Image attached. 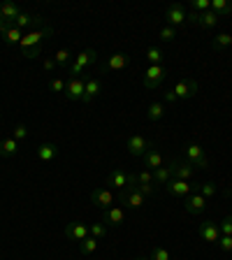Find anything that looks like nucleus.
<instances>
[{
	"instance_id": "f257e3e1",
	"label": "nucleus",
	"mask_w": 232,
	"mask_h": 260,
	"mask_svg": "<svg viewBox=\"0 0 232 260\" xmlns=\"http://www.w3.org/2000/svg\"><path fill=\"white\" fill-rule=\"evenodd\" d=\"M98 61V51L95 49H86V51H82V54L74 58V63L70 65V77H79L84 70L89 65H93V63Z\"/></svg>"
},
{
	"instance_id": "f03ea898",
	"label": "nucleus",
	"mask_w": 232,
	"mask_h": 260,
	"mask_svg": "<svg viewBox=\"0 0 232 260\" xmlns=\"http://www.w3.org/2000/svg\"><path fill=\"white\" fill-rule=\"evenodd\" d=\"M91 202H93L98 209H102V211H107V209H111V207H116V195H114V191L111 189H95L93 193H91Z\"/></svg>"
},
{
	"instance_id": "7ed1b4c3",
	"label": "nucleus",
	"mask_w": 232,
	"mask_h": 260,
	"mask_svg": "<svg viewBox=\"0 0 232 260\" xmlns=\"http://www.w3.org/2000/svg\"><path fill=\"white\" fill-rule=\"evenodd\" d=\"M130 183H135V174H130V172H123V170H114L107 177V189L111 191H123L126 186H130Z\"/></svg>"
},
{
	"instance_id": "20e7f679",
	"label": "nucleus",
	"mask_w": 232,
	"mask_h": 260,
	"mask_svg": "<svg viewBox=\"0 0 232 260\" xmlns=\"http://www.w3.org/2000/svg\"><path fill=\"white\" fill-rule=\"evenodd\" d=\"M163 79H165V67L163 65H149L146 67V72H144V89H158L163 84Z\"/></svg>"
},
{
	"instance_id": "39448f33",
	"label": "nucleus",
	"mask_w": 232,
	"mask_h": 260,
	"mask_svg": "<svg viewBox=\"0 0 232 260\" xmlns=\"http://www.w3.org/2000/svg\"><path fill=\"white\" fill-rule=\"evenodd\" d=\"M51 35H54V28L45 26L42 30H33V33H28L26 38L21 40V45H19V47H21V51L23 49H30V47H37V45H42L47 38H51Z\"/></svg>"
},
{
	"instance_id": "423d86ee",
	"label": "nucleus",
	"mask_w": 232,
	"mask_h": 260,
	"mask_svg": "<svg viewBox=\"0 0 232 260\" xmlns=\"http://www.w3.org/2000/svg\"><path fill=\"white\" fill-rule=\"evenodd\" d=\"M186 7L181 5V3H172L170 7L165 10V19H167V26L177 28V26H183L186 23Z\"/></svg>"
},
{
	"instance_id": "0eeeda50",
	"label": "nucleus",
	"mask_w": 232,
	"mask_h": 260,
	"mask_svg": "<svg viewBox=\"0 0 232 260\" xmlns=\"http://www.w3.org/2000/svg\"><path fill=\"white\" fill-rule=\"evenodd\" d=\"M186 158L190 165L200 167V170H205V167H209V158L205 156V151H202V146L200 144H188L186 146Z\"/></svg>"
},
{
	"instance_id": "6e6552de",
	"label": "nucleus",
	"mask_w": 232,
	"mask_h": 260,
	"mask_svg": "<svg viewBox=\"0 0 232 260\" xmlns=\"http://www.w3.org/2000/svg\"><path fill=\"white\" fill-rule=\"evenodd\" d=\"M126 149H128L130 156H144L151 149V142L144 137V135H133V137H128Z\"/></svg>"
},
{
	"instance_id": "1a4fd4ad",
	"label": "nucleus",
	"mask_w": 232,
	"mask_h": 260,
	"mask_svg": "<svg viewBox=\"0 0 232 260\" xmlns=\"http://www.w3.org/2000/svg\"><path fill=\"white\" fill-rule=\"evenodd\" d=\"M102 91V82L93 75H84V100L82 102H91L93 98H98Z\"/></svg>"
},
{
	"instance_id": "9d476101",
	"label": "nucleus",
	"mask_w": 232,
	"mask_h": 260,
	"mask_svg": "<svg viewBox=\"0 0 232 260\" xmlns=\"http://www.w3.org/2000/svg\"><path fill=\"white\" fill-rule=\"evenodd\" d=\"M174 95H177V100H186V98H193L195 93H198V82L195 79H179L177 86H174Z\"/></svg>"
},
{
	"instance_id": "9b49d317",
	"label": "nucleus",
	"mask_w": 232,
	"mask_h": 260,
	"mask_svg": "<svg viewBox=\"0 0 232 260\" xmlns=\"http://www.w3.org/2000/svg\"><path fill=\"white\" fill-rule=\"evenodd\" d=\"M170 167H172L174 179H181V181H190V179H193L195 167L188 161H170Z\"/></svg>"
},
{
	"instance_id": "f8f14e48",
	"label": "nucleus",
	"mask_w": 232,
	"mask_h": 260,
	"mask_svg": "<svg viewBox=\"0 0 232 260\" xmlns=\"http://www.w3.org/2000/svg\"><path fill=\"white\" fill-rule=\"evenodd\" d=\"M165 191H167V193H172V195H177V198H188V195H190V191H193V183L172 177L170 181L165 183Z\"/></svg>"
},
{
	"instance_id": "ddd939ff",
	"label": "nucleus",
	"mask_w": 232,
	"mask_h": 260,
	"mask_svg": "<svg viewBox=\"0 0 232 260\" xmlns=\"http://www.w3.org/2000/svg\"><path fill=\"white\" fill-rule=\"evenodd\" d=\"M67 100H84V77H70L65 82Z\"/></svg>"
},
{
	"instance_id": "4468645a",
	"label": "nucleus",
	"mask_w": 232,
	"mask_h": 260,
	"mask_svg": "<svg viewBox=\"0 0 232 260\" xmlns=\"http://www.w3.org/2000/svg\"><path fill=\"white\" fill-rule=\"evenodd\" d=\"M198 233H200V237L205 239V242H209V244H218V239H221V230H218V226L211 223V221L200 223Z\"/></svg>"
},
{
	"instance_id": "2eb2a0df",
	"label": "nucleus",
	"mask_w": 232,
	"mask_h": 260,
	"mask_svg": "<svg viewBox=\"0 0 232 260\" xmlns=\"http://www.w3.org/2000/svg\"><path fill=\"white\" fill-rule=\"evenodd\" d=\"M12 26L14 28H19V30H23V28H45V19L42 17H33V14H19L14 21H12Z\"/></svg>"
},
{
	"instance_id": "dca6fc26",
	"label": "nucleus",
	"mask_w": 232,
	"mask_h": 260,
	"mask_svg": "<svg viewBox=\"0 0 232 260\" xmlns=\"http://www.w3.org/2000/svg\"><path fill=\"white\" fill-rule=\"evenodd\" d=\"M65 237H67V239H74V242H82V239L89 237V226H84V223H79V221L67 223Z\"/></svg>"
},
{
	"instance_id": "f3484780",
	"label": "nucleus",
	"mask_w": 232,
	"mask_h": 260,
	"mask_svg": "<svg viewBox=\"0 0 232 260\" xmlns=\"http://www.w3.org/2000/svg\"><path fill=\"white\" fill-rule=\"evenodd\" d=\"M126 65H128V56L123 54V51H116V54H111L109 58L102 63V70H105V72H109V70H123Z\"/></svg>"
},
{
	"instance_id": "a211bd4d",
	"label": "nucleus",
	"mask_w": 232,
	"mask_h": 260,
	"mask_svg": "<svg viewBox=\"0 0 232 260\" xmlns=\"http://www.w3.org/2000/svg\"><path fill=\"white\" fill-rule=\"evenodd\" d=\"M126 221V211L121 207H111V209L102 211V223L105 226H121Z\"/></svg>"
},
{
	"instance_id": "6ab92c4d",
	"label": "nucleus",
	"mask_w": 232,
	"mask_h": 260,
	"mask_svg": "<svg viewBox=\"0 0 232 260\" xmlns=\"http://www.w3.org/2000/svg\"><path fill=\"white\" fill-rule=\"evenodd\" d=\"M183 207H186L188 214H202V211H205V207H207V198H202L200 193L188 195V200L183 202Z\"/></svg>"
},
{
	"instance_id": "aec40b11",
	"label": "nucleus",
	"mask_w": 232,
	"mask_h": 260,
	"mask_svg": "<svg viewBox=\"0 0 232 260\" xmlns=\"http://www.w3.org/2000/svg\"><path fill=\"white\" fill-rule=\"evenodd\" d=\"M142 158H144V165H146V167H153V170L163 167V154L158 149H153V146H151V149L146 151Z\"/></svg>"
},
{
	"instance_id": "412c9836",
	"label": "nucleus",
	"mask_w": 232,
	"mask_h": 260,
	"mask_svg": "<svg viewBox=\"0 0 232 260\" xmlns=\"http://www.w3.org/2000/svg\"><path fill=\"white\" fill-rule=\"evenodd\" d=\"M21 14V7L17 3H5V5H0V17L5 19V21H14V19Z\"/></svg>"
},
{
	"instance_id": "4be33fe9",
	"label": "nucleus",
	"mask_w": 232,
	"mask_h": 260,
	"mask_svg": "<svg viewBox=\"0 0 232 260\" xmlns=\"http://www.w3.org/2000/svg\"><path fill=\"white\" fill-rule=\"evenodd\" d=\"M17 151H19V142L14 137H7L0 142V156L3 158H12V156H17Z\"/></svg>"
},
{
	"instance_id": "5701e85b",
	"label": "nucleus",
	"mask_w": 232,
	"mask_h": 260,
	"mask_svg": "<svg viewBox=\"0 0 232 260\" xmlns=\"http://www.w3.org/2000/svg\"><path fill=\"white\" fill-rule=\"evenodd\" d=\"M3 42L5 45H21V40H23V35H21V30L19 28H14V26H10L7 30H3Z\"/></svg>"
},
{
	"instance_id": "b1692460",
	"label": "nucleus",
	"mask_w": 232,
	"mask_h": 260,
	"mask_svg": "<svg viewBox=\"0 0 232 260\" xmlns=\"http://www.w3.org/2000/svg\"><path fill=\"white\" fill-rule=\"evenodd\" d=\"M211 12H214L216 17H227L232 12V3L230 0H211Z\"/></svg>"
},
{
	"instance_id": "393cba45",
	"label": "nucleus",
	"mask_w": 232,
	"mask_h": 260,
	"mask_svg": "<svg viewBox=\"0 0 232 260\" xmlns=\"http://www.w3.org/2000/svg\"><path fill=\"white\" fill-rule=\"evenodd\" d=\"M172 177H174V174H172V167H170V165L153 170V183H161V186H165V183L170 181Z\"/></svg>"
},
{
	"instance_id": "a878e982",
	"label": "nucleus",
	"mask_w": 232,
	"mask_h": 260,
	"mask_svg": "<svg viewBox=\"0 0 232 260\" xmlns=\"http://www.w3.org/2000/svg\"><path fill=\"white\" fill-rule=\"evenodd\" d=\"M37 158L40 161H45V163L54 161L56 158V146L54 144H42V146H37Z\"/></svg>"
},
{
	"instance_id": "bb28decb",
	"label": "nucleus",
	"mask_w": 232,
	"mask_h": 260,
	"mask_svg": "<svg viewBox=\"0 0 232 260\" xmlns=\"http://www.w3.org/2000/svg\"><path fill=\"white\" fill-rule=\"evenodd\" d=\"M211 47H214L216 51H223L225 47H232V35H227V33L216 35V38L211 40Z\"/></svg>"
},
{
	"instance_id": "cd10ccee",
	"label": "nucleus",
	"mask_w": 232,
	"mask_h": 260,
	"mask_svg": "<svg viewBox=\"0 0 232 260\" xmlns=\"http://www.w3.org/2000/svg\"><path fill=\"white\" fill-rule=\"evenodd\" d=\"M146 117H149V121H161V119L165 117V107H163L161 102H151Z\"/></svg>"
},
{
	"instance_id": "c85d7f7f",
	"label": "nucleus",
	"mask_w": 232,
	"mask_h": 260,
	"mask_svg": "<svg viewBox=\"0 0 232 260\" xmlns=\"http://www.w3.org/2000/svg\"><path fill=\"white\" fill-rule=\"evenodd\" d=\"M95 249H98V239L91 237V235L86 239H82V242H79V251H82L84 255H91Z\"/></svg>"
},
{
	"instance_id": "c756f323",
	"label": "nucleus",
	"mask_w": 232,
	"mask_h": 260,
	"mask_svg": "<svg viewBox=\"0 0 232 260\" xmlns=\"http://www.w3.org/2000/svg\"><path fill=\"white\" fill-rule=\"evenodd\" d=\"M146 61H149V65H161L163 51L158 49V47H149V49H146Z\"/></svg>"
},
{
	"instance_id": "7c9ffc66",
	"label": "nucleus",
	"mask_w": 232,
	"mask_h": 260,
	"mask_svg": "<svg viewBox=\"0 0 232 260\" xmlns=\"http://www.w3.org/2000/svg\"><path fill=\"white\" fill-rule=\"evenodd\" d=\"M193 189H200V195H202V198H211V195H216V191H218L214 181L200 183V186H193Z\"/></svg>"
},
{
	"instance_id": "2f4dec72",
	"label": "nucleus",
	"mask_w": 232,
	"mask_h": 260,
	"mask_svg": "<svg viewBox=\"0 0 232 260\" xmlns=\"http://www.w3.org/2000/svg\"><path fill=\"white\" fill-rule=\"evenodd\" d=\"M174 38H177V28H172V26L161 28V33H158V40H161V42H172Z\"/></svg>"
},
{
	"instance_id": "473e14b6",
	"label": "nucleus",
	"mask_w": 232,
	"mask_h": 260,
	"mask_svg": "<svg viewBox=\"0 0 232 260\" xmlns=\"http://www.w3.org/2000/svg\"><path fill=\"white\" fill-rule=\"evenodd\" d=\"M89 235L91 237H95V239H102L107 235V226L105 223H93V226L89 228Z\"/></svg>"
},
{
	"instance_id": "72a5a7b5",
	"label": "nucleus",
	"mask_w": 232,
	"mask_h": 260,
	"mask_svg": "<svg viewBox=\"0 0 232 260\" xmlns=\"http://www.w3.org/2000/svg\"><path fill=\"white\" fill-rule=\"evenodd\" d=\"M70 58H72L70 49H61V51H58V54L54 56V63H56V65H61V67H65L67 63H70Z\"/></svg>"
},
{
	"instance_id": "f704fd0d",
	"label": "nucleus",
	"mask_w": 232,
	"mask_h": 260,
	"mask_svg": "<svg viewBox=\"0 0 232 260\" xmlns=\"http://www.w3.org/2000/svg\"><path fill=\"white\" fill-rule=\"evenodd\" d=\"M211 10V3L209 0H193L190 3V12H198V14H202V12H209Z\"/></svg>"
},
{
	"instance_id": "c9c22d12",
	"label": "nucleus",
	"mask_w": 232,
	"mask_h": 260,
	"mask_svg": "<svg viewBox=\"0 0 232 260\" xmlns=\"http://www.w3.org/2000/svg\"><path fill=\"white\" fill-rule=\"evenodd\" d=\"M149 260H172V255H170V251H167V249H163V246H156V249L151 251V258Z\"/></svg>"
},
{
	"instance_id": "e433bc0d",
	"label": "nucleus",
	"mask_w": 232,
	"mask_h": 260,
	"mask_svg": "<svg viewBox=\"0 0 232 260\" xmlns=\"http://www.w3.org/2000/svg\"><path fill=\"white\" fill-rule=\"evenodd\" d=\"M135 183H153V172L142 170L139 174H135Z\"/></svg>"
},
{
	"instance_id": "4c0bfd02",
	"label": "nucleus",
	"mask_w": 232,
	"mask_h": 260,
	"mask_svg": "<svg viewBox=\"0 0 232 260\" xmlns=\"http://www.w3.org/2000/svg\"><path fill=\"white\" fill-rule=\"evenodd\" d=\"M12 137L17 139V142H21V139H26V137H28V128L23 126V123H19V126L14 128V130H12Z\"/></svg>"
},
{
	"instance_id": "58836bf2",
	"label": "nucleus",
	"mask_w": 232,
	"mask_h": 260,
	"mask_svg": "<svg viewBox=\"0 0 232 260\" xmlns=\"http://www.w3.org/2000/svg\"><path fill=\"white\" fill-rule=\"evenodd\" d=\"M137 191L144 195V198H153L156 186H153V183H137Z\"/></svg>"
},
{
	"instance_id": "ea45409f",
	"label": "nucleus",
	"mask_w": 232,
	"mask_h": 260,
	"mask_svg": "<svg viewBox=\"0 0 232 260\" xmlns=\"http://www.w3.org/2000/svg\"><path fill=\"white\" fill-rule=\"evenodd\" d=\"M218 230H221V235L232 237V216H225V218H223V223L218 226Z\"/></svg>"
},
{
	"instance_id": "a19ab883",
	"label": "nucleus",
	"mask_w": 232,
	"mask_h": 260,
	"mask_svg": "<svg viewBox=\"0 0 232 260\" xmlns=\"http://www.w3.org/2000/svg\"><path fill=\"white\" fill-rule=\"evenodd\" d=\"M218 246H221L223 253H232V237H227V235H221V239H218Z\"/></svg>"
},
{
	"instance_id": "79ce46f5",
	"label": "nucleus",
	"mask_w": 232,
	"mask_h": 260,
	"mask_svg": "<svg viewBox=\"0 0 232 260\" xmlns=\"http://www.w3.org/2000/svg\"><path fill=\"white\" fill-rule=\"evenodd\" d=\"M51 91H56V93H65V82H63L61 77H56V79H51Z\"/></svg>"
},
{
	"instance_id": "37998d69",
	"label": "nucleus",
	"mask_w": 232,
	"mask_h": 260,
	"mask_svg": "<svg viewBox=\"0 0 232 260\" xmlns=\"http://www.w3.org/2000/svg\"><path fill=\"white\" fill-rule=\"evenodd\" d=\"M40 54H42V45L30 47V49H23V56H26V58H37Z\"/></svg>"
},
{
	"instance_id": "c03bdc74",
	"label": "nucleus",
	"mask_w": 232,
	"mask_h": 260,
	"mask_svg": "<svg viewBox=\"0 0 232 260\" xmlns=\"http://www.w3.org/2000/svg\"><path fill=\"white\" fill-rule=\"evenodd\" d=\"M165 102H170V105H174V102H177V95H174V91H167V93H165Z\"/></svg>"
},
{
	"instance_id": "a18cd8bd",
	"label": "nucleus",
	"mask_w": 232,
	"mask_h": 260,
	"mask_svg": "<svg viewBox=\"0 0 232 260\" xmlns=\"http://www.w3.org/2000/svg\"><path fill=\"white\" fill-rule=\"evenodd\" d=\"M54 67H56L54 58H47V61H45V70H47V72H51V70H54Z\"/></svg>"
},
{
	"instance_id": "49530a36",
	"label": "nucleus",
	"mask_w": 232,
	"mask_h": 260,
	"mask_svg": "<svg viewBox=\"0 0 232 260\" xmlns=\"http://www.w3.org/2000/svg\"><path fill=\"white\" fill-rule=\"evenodd\" d=\"M10 26H12L10 21H5V19L0 17V33H3V30H7V28H10Z\"/></svg>"
},
{
	"instance_id": "de8ad7c7",
	"label": "nucleus",
	"mask_w": 232,
	"mask_h": 260,
	"mask_svg": "<svg viewBox=\"0 0 232 260\" xmlns=\"http://www.w3.org/2000/svg\"><path fill=\"white\" fill-rule=\"evenodd\" d=\"M137 260H149V258H137Z\"/></svg>"
},
{
	"instance_id": "09e8293b",
	"label": "nucleus",
	"mask_w": 232,
	"mask_h": 260,
	"mask_svg": "<svg viewBox=\"0 0 232 260\" xmlns=\"http://www.w3.org/2000/svg\"><path fill=\"white\" fill-rule=\"evenodd\" d=\"M230 193H232V186H230Z\"/></svg>"
}]
</instances>
